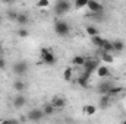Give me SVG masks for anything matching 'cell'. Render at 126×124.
<instances>
[{
  "label": "cell",
  "instance_id": "6da1fadb",
  "mask_svg": "<svg viewBox=\"0 0 126 124\" xmlns=\"http://www.w3.org/2000/svg\"><path fill=\"white\" fill-rule=\"evenodd\" d=\"M53 31L57 37H67L69 32H70V25L66 22V21H56L54 22V26H53Z\"/></svg>",
  "mask_w": 126,
  "mask_h": 124
},
{
  "label": "cell",
  "instance_id": "7a4b0ae2",
  "mask_svg": "<svg viewBox=\"0 0 126 124\" xmlns=\"http://www.w3.org/2000/svg\"><path fill=\"white\" fill-rule=\"evenodd\" d=\"M40 57H41V63H44V64H47V66H54L56 62H57L54 53H53L50 48H41Z\"/></svg>",
  "mask_w": 126,
  "mask_h": 124
},
{
  "label": "cell",
  "instance_id": "3957f363",
  "mask_svg": "<svg viewBox=\"0 0 126 124\" xmlns=\"http://www.w3.org/2000/svg\"><path fill=\"white\" fill-rule=\"evenodd\" d=\"M70 7H72V4H70L69 0H57L53 6V10L57 16H63L70 10Z\"/></svg>",
  "mask_w": 126,
  "mask_h": 124
},
{
  "label": "cell",
  "instance_id": "277c9868",
  "mask_svg": "<svg viewBox=\"0 0 126 124\" xmlns=\"http://www.w3.org/2000/svg\"><path fill=\"white\" fill-rule=\"evenodd\" d=\"M12 72H13L16 76H24V74H27V72H28V64H27L25 62L13 63V66H12Z\"/></svg>",
  "mask_w": 126,
  "mask_h": 124
},
{
  "label": "cell",
  "instance_id": "5b68a950",
  "mask_svg": "<svg viewBox=\"0 0 126 124\" xmlns=\"http://www.w3.org/2000/svg\"><path fill=\"white\" fill-rule=\"evenodd\" d=\"M98 66H100V60H97V59H87V60H85V64H84L82 67L85 69V73L93 74L95 70H97Z\"/></svg>",
  "mask_w": 126,
  "mask_h": 124
},
{
  "label": "cell",
  "instance_id": "8992f818",
  "mask_svg": "<svg viewBox=\"0 0 126 124\" xmlns=\"http://www.w3.org/2000/svg\"><path fill=\"white\" fill-rule=\"evenodd\" d=\"M44 117H46V115H44L43 110H40V108H34L31 111H28V114H27V118L31 120V121H40V120H43Z\"/></svg>",
  "mask_w": 126,
  "mask_h": 124
},
{
  "label": "cell",
  "instance_id": "52a82bcc",
  "mask_svg": "<svg viewBox=\"0 0 126 124\" xmlns=\"http://www.w3.org/2000/svg\"><path fill=\"white\" fill-rule=\"evenodd\" d=\"M87 9L93 13H101L103 12V4L97 0H90L88 4H87Z\"/></svg>",
  "mask_w": 126,
  "mask_h": 124
},
{
  "label": "cell",
  "instance_id": "ba28073f",
  "mask_svg": "<svg viewBox=\"0 0 126 124\" xmlns=\"http://www.w3.org/2000/svg\"><path fill=\"white\" fill-rule=\"evenodd\" d=\"M12 104H13V107H15L16 110H19V108H22V107L27 104V96L22 95V93H19V95H16V96L13 98Z\"/></svg>",
  "mask_w": 126,
  "mask_h": 124
},
{
  "label": "cell",
  "instance_id": "9c48e42d",
  "mask_svg": "<svg viewBox=\"0 0 126 124\" xmlns=\"http://www.w3.org/2000/svg\"><path fill=\"white\" fill-rule=\"evenodd\" d=\"M90 76L91 74H88V73H82L78 79H76V82H78V85L81 86V88H84V89H87L88 86H90V82H88V79H90Z\"/></svg>",
  "mask_w": 126,
  "mask_h": 124
},
{
  "label": "cell",
  "instance_id": "30bf717a",
  "mask_svg": "<svg viewBox=\"0 0 126 124\" xmlns=\"http://www.w3.org/2000/svg\"><path fill=\"white\" fill-rule=\"evenodd\" d=\"M95 73L98 74V77H101V79H106V77H109L110 76V69L107 67V66H98L97 67V70H95Z\"/></svg>",
  "mask_w": 126,
  "mask_h": 124
},
{
  "label": "cell",
  "instance_id": "8fae6325",
  "mask_svg": "<svg viewBox=\"0 0 126 124\" xmlns=\"http://www.w3.org/2000/svg\"><path fill=\"white\" fill-rule=\"evenodd\" d=\"M111 86H113V83H111V82L104 80V82H101V83L97 86V92L101 93V95H103V93H107V92H109V89H110Z\"/></svg>",
  "mask_w": 126,
  "mask_h": 124
},
{
  "label": "cell",
  "instance_id": "7c38bea8",
  "mask_svg": "<svg viewBox=\"0 0 126 124\" xmlns=\"http://www.w3.org/2000/svg\"><path fill=\"white\" fill-rule=\"evenodd\" d=\"M110 101H111V96L109 93H103L101 98H100V108L106 110L107 107H110Z\"/></svg>",
  "mask_w": 126,
  "mask_h": 124
},
{
  "label": "cell",
  "instance_id": "4fadbf2b",
  "mask_svg": "<svg viewBox=\"0 0 126 124\" xmlns=\"http://www.w3.org/2000/svg\"><path fill=\"white\" fill-rule=\"evenodd\" d=\"M16 24L21 25V26H27L30 24V16L27 13H18V18H16Z\"/></svg>",
  "mask_w": 126,
  "mask_h": 124
},
{
  "label": "cell",
  "instance_id": "5bb4252c",
  "mask_svg": "<svg viewBox=\"0 0 126 124\" xmlns=\"http://www.w3.org/2000/svg\"><path fill=\"white\" fill-rule=\"evenodd\" d=\"M51 104L56 107V108H64L66 107V98H63V96H54L53 99H51Z\"/></svg>",
  "mask_w": 126,
  "mask_h": 124
},
{
  "label": "cell",
  "instance_id": "9a60e30c",
  "mask_svg": "<svg viewBox=\"0 0 126 124\" xmlns=\"http://www.w3.org/2000/svg\"><path fill=\"white\" fill-rule=\"evenodd\" d=\"M113 42V48H114V53H122L123 50L126 48L125 42L122 39H116V41H111Z\"/></svg>",
  "mask_w": 126,
  "mask_h": 124
},
{
  "label": "cell",
  "instance_id": "2e32d148",
  "mask_svg": "<svg viewBox=\"0 0 126 124\" xmlns=\"http://www.w3.org/2000/svg\"><path fill=\"white\" fill-rule=\"evenodd\" d=\"M25 88H27V85H25V82H24V80L16 79V80L13 82V89H15L16 92H24V91H25Z\"/></svg>",
  "mask_w": 126,
  "mask_h": 124
},
{
  "label": "cell",
  "instance_id": "e0dca14e",
  "mask_svg": "<svg viewBox=\"0 0 126 124\" xmlns=\"http://www.w3.org/2000/svg\"><path fill=\"white\" fill-rule=\"evenodd\" d=\"M54 111H56V107L50 102V104H46L44 107H43V112H44V115L46 117H48V115H53L54 114Z\"/></svg>",
  "mask_w": 126,
  "mask_h": 124
},
{
  "label": "cell",
  "instance_id": "ac0fdd59",
  "mask_svg": "<svg viewBox=\"0 0 126 124\" xmlns=\"http://www.w3.org/2000/svg\"><path fill=\"white\" fill-rule=\"evenodd\" d=\"M91 42H93V45H94V47L101 48V47H103V44H104V38H103V37H100V34H98V35L91 37Z\"/></svg>",
  "mask_w": 126,
  "mask_h": 124
},
{
  "label": "cell",
  "instance_id": "d6986e66",
  "mask_svg": "<svg viewBox=\"0 0 126 124\" xmlns=\"http://www.w3.org/2000/svg\"><path fill=\"white\" fill-rule=\"evenodd\" d=\"M100 50H101V51H104V53H114L113 42H111V41H109V39H104V44H103V47H101Z\"/></svg>",
  "mask_w": 126,
  "mask_h": 124
},
{
  "label": "cell",
  "instance_id": "ffe728a7",
  "mask_svg": "<svg viewBox=\"0 0 126 124\" xmlns=\"http://www.w3.org/2000/svg\"><path fill=\"white\" fill-rule=\"evenodd\" d=\"M72 79H73V69L69 66V67H66V69L63 70V80L70 82Z\"/></svg>",
  "mask_w": 126,
  "mask_h": 124
},
{
  "label": "cell",
  "instance_id": "44dd1931",
  "mask_svg": "<svg viewBox=\"0 0 126 124\" xmlns=\"http://www.w3.org/2000/svg\"><path fill=\"white\" fill-rule=\"evenodd\" d=\"M85 60H87V57H84V56H73L72 63H73L75 66H79V67H82V66L85 64Z\"/></svg>",
  "mask_w": 126,
  "mask_h": 124
},
{
  "label": "cell",
  "instance_id": "7402d4cb",
  "mask_svg": "<svg viewBox=\"0 0 126 124\" xmlns=\"http://www.w3.org/2000/svg\"><path fill=\"white\" fill-rule=\"evenodd\" d=\"M103 54H101V60L104 63H107V64H111L113 60H114V57H113V53H104V51H101Z\"/></svg>",
  "mask_w": 126,
  "mask_h": 124
},
{
  "label": "cell",
  "instance_id": "603a6c76",
  "mask_svg": "<svg viewBox=\"0 0 126 124\" xmlns=\"http://www.w3.org/2000/svg\"><path fill=\"white\" fill-rule=\"evenodd\" d=\"M6 18H7L9 21H12V22H16L18 12H16V10H13V9H9V10H7V13H6Z\"/></svg>",
  "mask_w": 126,
  "mask_h": 124
},
{
  "label": "cell",
  "instance_id": "cb8c5ba5",
  "mask_svg": "<svg viewBox=\"0 0 126 124\" xmlns=\"http://www.w3.org/2000/svg\"><path fill=\"white\" fill-rule=\"evenodd\" d=\"M84 112L88 114V115H94L95 112H97V107L95 105H85L84 107Z\"/></svg>",
  "mask_w": 126,
  "mask_h": 124
},
{
  "label": "cell",
  "instance_id": "d4e9b609",
  "mask_svg": "<svg viewBox=\"0 0 126 124\" xmlns=\"http://www.w3.org/2000/svg\"><path fill=\"white\" fill-rule=\"evenodd\" d=\"M85 31H87V34H88L90 37H94V35H98V34H100L98 28H95V26H93V25H88V26L85 28Z\"/></svg>",
  "mask_w": 126,
  "mask_h": 124
},
{
  "label": "cell",
  "instance_id": "484cf974",
  "mask_svg": "<svg viewBox=\"0 0 126 124\" xmlns=\"http://www.w3.org/2000/svg\"><path fill=\"white\" fill-rule=\"evenodd\" d=\"M122 91H123V88H120V86H111L107 93H109L110 96H116V95H119Z\"/></svg>",
  "mask_w": 126,
  "mask_h": 124
},
{
  "label": "cell",
  "instance_id": "4316f807",
  "mask_svg": "<svg viewBox=\"0 0 126 124\" xmlns=\"http://www.w3.org/2000/svg\"><path fill=\"white\" fill-rule=\"evenodd\" d=\"M16 34H18V37H21V38H27V37L30 35V31H28L25 26H21V28L18 29V32H16Z\"/></svg>",
  "mask_w": 126,
  "mask_h": 124
},
{
  "label": "cell",
  "instance_id": "83f0119b",
  "mask_svg": "<svg viewBox=\"0 0 126 124\" xmlns=\"http://www.w3.org/2000/svg\"><path fill=\"white\" fill-rule=\"evenodd\" d=\"M90 0H75V9H82V7H87Z\"/></svg>",
  "mask_w": 126,
  "mask_h": 124
},
{
  "label": "cell",
  "instance_id": "f1b7e54d",
  "mask_svg": "<svg viewBox=\"0 0 126 124\" xmlns=\"http://www.w3.org/2000/svg\"><path fill=\"white\" fill-rule=\"evenodd\" d=\"M37 6L38 7H43V9L44 7H48L50 6V0H38L37 1Z\"/></svg>",
  "mask_w": 126,
  "mask_h": 124
},
{
  "label": "cell",
  "instance_id": "f546056e",
  "mask_svg": "<svg viewBox=\"0 0 126 124\" xmlns=\"http://www.w3.org/2000/svg\"><path fill=\"white\" fill-rule=\"evenodd\" d=\"M6 66H7L6 59H4L3 56H0V70H4V69H6Z\"/></svg>",
  "mask_w": 126,
  "mask_h": 124
},
{
  "label": "cell",
  "instance_id": "4dcf8cb0",
  "mask_svg": "<svg viewBox=\"0 0 126 124\" xmlns=\"http://www.w3.org/2000/svg\"><path fill=\"white\" fill-rule=\"evenodd\" d=\"M1 3H4V4H12V3H15L16 0H0Z\"/></svg>",
  "mask_w": 126,
  "mask_h": 124
},
{
  "label": "cell",
  "instance_id": "1f68e13d",
  "mask_svg": "<svg viewBox=\"0 0 126 124\" xmlns=\"http://www.w3.org/2000/svg\"><path fill=\"white\" fill-rule=\"evenodd\" d=\"M1 48H3V44H1V41H0V51H1Z\"/></svg>",
  "mask_w": 126,
  "mask_h": 124
},
{
  "label": "cell",
  "instance_id": "d6a6232c",
  "mask_svg": "<svg viewBox=\"0 0 126 124\" xmlns=\"http://www.w3.org/2000/svg\"><path fill=\"white\" fill-rule=\"evenodd\" d=\"M1 19H3V18H1V15H0V22H1Z\"/></svg>",
  "mask_w": 126,
  "mask_h": 124
}]
</instances>
